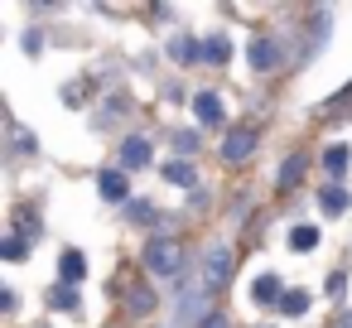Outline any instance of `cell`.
Here are the masks:
<instances>
[{"instance_id":"obj_21","label":"cell","mask_w":352,"mask_h":328,"mask_svg":"<svg viewBox=\"0 0 352 328\" xmlns=\"http://www.w3.org/2000/svg\"><path fill=\"white\" fill-rule=\"evenodd\" d=\"M174 145H179V155H193V150H198V131H179Z\"/></svg>"},{"instance_id":"obj_23","label":"cell","mask_w":352,"mask_h":328,"mask_svg":"<svg viewBox=\"0 0 352 328\" xmlns=\"http://www.w3.org/2000/svg\"><path fill=\"white\" fill-rule=\"evenodd\" d=\"M25 256V237H6V261H20Z\"/></svg>"},{"instance_id":"obj_16","label":"cell","mask_w":352,"mask_h":328,"mask_svg":"<svg viewBox=\"0 0 352 328\" xmlns=\"http://www.w3.org/2000/svg\"><path fill=\"white\" fill-rule=\"evenodd\" d=\"M203 58H212V63H227V58H232V44H227L222 34H212V39H208V49H203Z\"/></svg>"},{"instance_id":"obj_19","label":"cell","mask_w":352,"mask_h":328,"mask_svg":"<svg viewBox=\"0 0 352 328\" xmlns=\"http://www.w3.org/2000/svg\"><path fill=\"white\" fill-rule=\"evenodd\" d=\"M150 309H155V299H150V289H131V314H135V318H145Z\"/></svg>"},{"instance_id":"obj_5","label":"cell","mask_w":352,"mask_h":328,"mask_svg":"<svg viewBox=\"0 0 352 328\" xmlns=\"http://www.w3.org/2000/svg\"><path fill=\"white\" fill-rule=\"evenodd\" d=\"M97 193H102L107 203H126V193H131V179H126V169H102V179H97Z\"/></svg>"},{"instance_id":"obj_6","label":"cell","mask_w":352,"mask_h":328,"mask_svg":"<svg viewBox=\"0 0 352 328\" xmlns=\"http://www.w3.org/2000/svg\"><path fill=\"white\" fill-rule=\"evenodd\" d=\"M121 164H126V169L150 164V140H145V135H126V140H121Z\"/></svg>"},{"instance_id":"obj_17","label":"cell","mask_w":352,"mask_h":328,"mask_svg":"<svg viewBox=\"0 0 352 328\" xmlns=\"http://www.w3.org/2000/svg\"><path fill=\"white\" fill-rule=\"evenodd\" d=\"M164 179H169V184H193V164L169 160V164H164Z\"/></svg>"},{"instance_id":"obj_15","label":"cell","mask_w":352,"mask_h":328,"mask_svg":"<svg viewBox=\"0 0 352 328\" xmlns=\"http://www.w3.org/2000/svg\"><path fill=\"white\" fill-rule=\"evenodd\" d=\"M304 309H309V294H304V289H289V294L280 299V314H289V318H299Z\"/></svg>"},{"instance_id":"obj_18","label":"cell","mask_w":352,"mask_h":328,"mask_svg":"<svg viewBox=\"0 0 352 328\" xmlns=\"http://www.w3.org/2000/svg\"><path fill=\"white\" fill-rule=\"evenodd\" d=\"M299 169H304V155H289V160L280 164V188H294V179H299Z\"/></svg>"},{"instance_id":"obj_3","label":"cell","mask_w":352,"mask_h":328,"mask_svg":"<svg viewBox=\"0 0 352 328\" xmlns=\"http://www.w3.org/2000/svg\"><path fill=\"white\" fill-rule=\"evenodd\" d=\"M251 150H256V131H251V126H236V131H227V140H222V160H227V164L246 160Z\"/></svg>"},{"instance_id":"obj_7","label":"cell","mask_w":352,"mask_h":328,"mask_svg":"<svg viewBox=\"0 0 352 328\" xmlns=\"http://www.w3.org/2000/svg\"><path fill=\"white\" fill-rule=\"evenodd\" d=\"M87 275V256L82 251H63L58 256V285H78Z\"/></svg>"},{"instance_id":"obj_22","label":"cell","mask_w":352,"mask_h":328,"mask_svg":"<svg viewBox=\"0 0 352 328\" xmlns=\"http://www.w3.org/2000/svg\"><path fill=\"white\" fill-rule=\"evenodd\" d=\"M15 150H20V155H34V135H30L25 126H15Z\"/></svg>"},{"instance_id":"obj_12","label":"cell","mask_w":352,"mask_h":328,"mask_svg":"<svg viewBox=\"0 0 352 328\" xmlns=\"http://www.w3.org/2000/svg\"><path fill=\"white\" fill-rule=\"evenodd\" d=\"M78 304H82V294H78L73 285H54V289H49V309H58V314H73Z\"/></svg>"},{"instance_id":"obj_4","label":"cell","mask_w":352,"mask_h":328,"mask_svg":"<svg viewBox=\"0 0 352 328\" xmlns=\"http://www.w3.org/2000/svg\"><path fill=\"white\" fill-rule=\"evenodd\" d=\"M285 294H289V289L280 285V275H275V270L256 275V285H251V299H256V304H265V309H270V304L280 309V299H285Z\"/></svg>"},{"instance_id":"obj_8","label":"cell","mask_w":352,"mask_h":328,"mask_svg":"<svg viewBox=\"0 0 352 328\" xmlns=\"http://www.w3.org/2000/svg\"><path fill=\"white\" fill-rule=\"evenodd\" d=\"M251 63H256V73H270V68H275V63H280V44H275V39H265V34H261V39H256V44H251Z\"/></svg>"},{"instance_id":"obj_1","label":"cell","mask_w":352,"mask_h":328,"mask_svg":"<svg viewBox=\"0 0 352 328\" xmlns=\"http://www.w3.org/2000/svg\"><path fill=\"white\" fill-rule=\"evenodd\" d=\"M145 265H150V275H179L184 246H179L174 237H155V241L145 246Z\"/></svg>"},{"instance_id":"obj_13","label":"cell","mask_w":352,"mask_h":328,"mask_svg":"<svg viewBox=\"0 0 352 328\" xmlns=\"http://www.w3.org/2000/svg\"><path fill=\"white\" fill-rule=\"evenodd\" d=\"M314 246H318V227L299 222V227L289 232V251H314Z\"/></svg>"},{"instance_id":"obj_10","label":"cell","mask_w":352,"mask_h":328,"mask_svg":"<svg viewBox=\"0 0 352 328\" xmlns=\"http://www.w3.org/2000/svg\"><path fill=\"white\" fill-rule=\"evenodd\" d=\"M347 164H352V150H347V145H328V150H323V169L333 174V184L347 174Z\"/></svg>"},{"instance_id":"obj_24","label":"cell","mask_w":352,"mask_h":328,"mask_svg":"<svg viewBox=\"0 0 352 328\" xmlns=\"http://www.w3.org/2000/svg\"><path fill=\"white\" fill-rule=\"evenodd\" d=\"M198 328H232V318H227V314H208Z\"/></svg>"},{"instance_id":"obj_14","label":"cell","mask_w":352,"mask_h":328,"mask_svg":"<svg viewBox=\"0 0 352 328\" xmlns=\"http://www.w3.org/2000/svg\"><path fill=\"white\" fill-rule=\"evenodd\" d=\"M169 54H174L179 63H198V58H203V49H198V44H193L188 34H179V39L169 44Z\"/></svg>"},{"instance_id":"obj_20","label":"cell","mask_w":352,"mask_h":328,"mask_svg":"<svg viewBox=\"0 0 352 328\" xmlns=\"http://www.w3.org/2000/svg\"><path fill=\"white\" fill-rule=\"evenodd\" d=\"M25 54H30V58L44 54V34H39V30H25Z\"/></svg>"},{"instance_id":"obj_2","label":"cell","mask_w":352,"mask_h":328,"mask_svg":"<svg viewBox=\"0 0 352 328\" xmlns=\"http://www.w3.org/2000/svg\"><path fill=\"white\" fill-rule=\"evenodd\" d=\"M227 280H232V246L217 241V246L203 256V294H217Z\"/></svg>"},{"instance_id":"obj_11","label":"cell","mask_w":352,"mask_h":328,"mask_svg":"<svg viewBox=\"0 0 352 328\" xmlns=\"http://www.w3.org/2000/svg\"><path fill=\"white\" fill-rule=\"evenodd\" d=\"M318 203H323V212H328V217H338V212H347V203H352V198H347V188H342V184H328V188H318Z\"/></svg>"},{"instance_id":"obj_9","label":"cell","mask_w":352,"mask_h":328,"mask_svg":"<svg viewBox=\"0 0 352 328\" xmlns=\"http://www.w3.org/2000/svg\"><path fill=\"white\" fill-rule=\"evenodd\" d=\"M193 111H198L203 126H217V121H222V97H217V92H198V97H193Z\"/></svg>"}]
</instances>
